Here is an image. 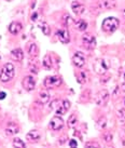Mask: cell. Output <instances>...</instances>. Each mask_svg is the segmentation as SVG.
<instances>
[{
  "instance_id": "cell-3",
  "label": "cell",
  "mask_w": 125,
  "mask_h": 148,
  "mask_svg": "<svg viewBox=\"0 0 125 148\" xmlns=\"http://www.w3.org/2000/svg\"><path fill=\"white\" fill-rule=\"evenodd\" d=\"M109 69V63L107 60L105 58H98L96 60L95 64H94V70H95L96 74L100 75V76H104L107 70Z\"/></svg>"
},
{
  "instance_id": "cell-30",
  "label": "cell",
  "mask_w": 125,
  "mask_h": 148,
  "mask_svg": "<svg viewBox=\"0 0 125 148\" xmlns=\"http://www.w3.org/2000/svg\"><path fill=\"white\" fill-rule=\"evenodd\" d=\"M106 125H107V120H106V118H100L99 120H98V122H97V127H98V129H105L106 127Z\"/></svg>"
},
{
  "instance_id": "cell-41",
  "label": "cell",
  "mask_w": 125,
  "mask_h": 148,
  "mask_svg": "<svg viewBox=\"0 0 125 148\" xmlns=\"http://www.w3.org/2000/svg\"><path fill=\"white\" fill-rule=\"evenodd\" d=\"M124 104H125V99H124Z\"/></svg>"
},
{
  "instance_id": "cell-12",
  "label": "cell",
  "mask_w": 125,
  "mask_h": 148,
  "mask_svg": "<svg viewBox=\"0 0 125 148\" xmlns=\"http://www.w3.org/2000/svg\"><path fill=\"white\" fill-rule=\"evenodd\" d=\"M18 132H20V127H18V125H17L16 123H14V122L8 123V125L5 127V134L8 136L15 135Z\"/></svg>"
},
{
  "instance_id": "cell-8",
  "label": "cell",
  "mask_w": 125,
  "mask_h": 148,
  "mask_svg": "<svg viewBox=\"0 0 125 148\" xmlns=\"http://www.w3.org/2000/svg\"><path fill=\"white\" fill-rule=\"evenodd\" d=\"M109 101V92L107 90H101L96 96V104L99 106H105Z\"/></svg>"
},
{
  "instance_id": "cell-14",
  "label": "cell",
  "mask_w": 125,
  "mask_h": 148,
  "mask_svg": "<svg viewBox=\"0 0 125 148\" xmlns=\"http://www.w3.org/2000/svg\"><path fill=\"white\" fill-rule=\"evenodd\" d=\"M10 55H11V58L13 61H16V62H21L22 60L24 58V53H23V50L17 48V49H13L11 52H10Z\"/></svg>"
},
{
  "instance_id": "cell-15",
  "label": "cell",
  "mask_w": 125,
  "mask_h": 148,
  "mask_svg": "<svg viewBox=\"0 0 125 148\" xmlns=\"http://www.w3.org/2000/svg\"><path fill=\"white\" fill-rule=\"evenodd\" d=\"M71 10H72V12L75 13V14H77V15H81V14L84 12L85 7H84L82 3L78 2V1H73V2L71 3Z\"/></svg>"
},
{
  "instance_id": "cell-33",
  "label": "cell",
  "mask_w": 125,
  "mask_h": 148,
  "mask_svg": "<svg viewBox=\"0 0 125 148\" xmlns=\"http://www.w3.org/2000/svg\"><path fill=\"white\" fill-rule=\"evenodd\" d=\"M59 104H60V103H59L58 99H54V101L50 104V108H51V109H56V108L58 107Z\"/></svg>"
},
{
  "instance_id": "cell-24",
  "label": "cell",
  "mask_w": 125,
  "mask_h": 148,
  "mask_svg": "<svg viewBox=\"0 0 125 148\" xmlns=\"http://www.w3.org/2000/svg\"><path fill=\"white\" fill-rule=\"evenodd\" d=\"M13 147L14 148H26V144L18 137H15L13 140Z\"/></svg>"
},
{
  "instance_id": "cell-42",
  "label": "cell",
  "mask_w": 125,
  "mask_h": 148,
  "mask_svg": "<svg viewBox=\"0 0 125 148\" xmlns=\"http://www.w3.org/2000/svg\"><path fill=\"white\" fill-rule=\"evenodd\" d=\"M111 148H112V147H111Z\"/></svg>"
},
{
  "instance_id": "cell-21",
  "label": "cell",
  "mask_w": 125,
  "mask_h": 148,
  "mask_svg": "<svg viewBox=\"0 0 125 148\" xmlns=\"http://www.w3.org/2000/svg\"><path fill=\"white\" fill-rule=\"evenodd\" d=\"M75 25L80 32H85L86 28H88V23L84 21V20H79V21H77L75 23Z\"/></svg>"
},
{
  "instance_id": "cell-17",
  "label": "cell",
  "mask_w": 125,
  "mask_h": 148,
  "mask_svg": "<svg viewBox=\"0 0 125 148\" xmlns=\"http://www.w3.org/2000/svg\"><path fill=\"white\" fill-rule=\"evenodd\" d=\"M40 136H41V134H40V132L38 131V130H31V131L27 133L26 138L30 140V142H37V140H39Z\"/></svg>"
},
{
  "instance_id": "cell-23",
  "label": "cell",
  "mask_w": 125,
  "mask_h": 148,
  "mask_svg": "<svg viewBox=\"0 0 125 148\" xmlns=\"http://www.w3.org/2000/svg\"><path fill=\"white\" fill-rule=\"evenodd\" d=\"M77 80L80 84H84V83L88 81V75L85 71H81L79 74L77 75Z\"/></svg>"
},
{
  "instance_id": "cell-38",
  "label": "cell",
  "mask_w": 125,
  "mask_h": 148,
  "mask_svg": "<svg viewBox=\"0 0 125 148\" xmlns=\"http://www.w3.org/2000/svg\"><path fill=\"white\" fill-rule=\"evenodd\" d=\"M118 90H119V88L117 86V88H115V90H114V93H113V95H114V96L118 94Z\"/></svg>"
},
{
  "instance_id": "cell-10",
  "label": "cell",
  "mask_w": 125,
  "mask_h": 148,
  "mask_svg": "<svg viewBox=\"0 0 125 148\" xmlns=\"http://www.w3.org/2000/svg\"><path fill=\"white\" fill-rule=\"evenodd\" d=\"M56 35H57L59 41L62 43H69V41H70V35H69V32L67 28L58 29Z\"/></svg>"
},
{
  "instance_id": "cell-9",
  "label": "cell",
  "mask_w": 125,
  "mask_h": 148,
  "mask_svg": "<svg viewBox=\"0 0 125 148\" xmlns=\"http://www.w3.org/2000/svg\"><path fill=\"white\" fill-rule=\"evenodd\" d=\"M69 108H70V102L68 99H64V101H62V103L58 105V107L55 109V112H56L57 116H62L66 114Z\"/></svg>"
},
{
  "instance_id": "cell-27",
  "label": "cell",
  "mask_w": 125,
  "mask_h": 148,
  "mask_svg": "<svg viewBox=\"0 0 125 148\" xmlns=\"http://www.w3.org/2000/svg\"><path fill=\"white\" fill-rule=\"evenodd\" d=\"M29 70L33 73V74H38L39 71V68H38V63L37 61H33V62L29 63Z\"/></svg>"
},
{
  "instance_id": "cell-6",
  "label": "cell",
  "mask_w": 125,
  "mask_h": 148,
  "mask_svg": "<svg viewBox=\"0 0 125 148\" xmlns=\"http://www.w3.org/2000/svg\"><path fill=\"white\" fill-rule=\"evenodd\" d=\"M72 63L75 67L78 68H82L84 65H85V55L84 53L80 52V51H77L73 56H72Z\"/></svg>"
},
{
  "instance_id": "cell-5",
  "label": "cell",
  "mask_w": 125,
  "mask_h": 148,
  "mask_svg": "<svg viewBox=\"0 0 125 148\" xmlns=\"http://www.w3.org/2000/svg\"><path fill=\"white\" fill-rule=\"evenodd\" d=\"M49 127L53 131H59V130H62V127H64V120H62L60 116H55L50 121Z\"/></svg>"
},
{
  "instance_id": "cell-7",
  "label": "cell",
  "mask_w": 125,
  "mask_h": 148,
  "mask_svg": "<svg viewBox=\"0 0 125 148\" xmlns=\"http://www.w3.org/2000/svg\"><path fill=\"white\" fill-rule=\"evenodd\" d=\"M22 84H23V88L26 91L30 92V91L35 90V88H36V80H35L33 76H26L25 78L23 79Z\"/></svg>"
},
{
  "instance_id": "cell-18",
  "label": "cell",
  "mask_w": 125,
  "mask_h": 148,
  "mask_svg": "<svg viewBox=\"0 0 125 148\" xmlns=\"http://www.w3.org/2000/svg\"><path fill=\"white\" fill-rule=\"evenodd\" d=\"M28 54H29L31 58H37L38 54H39V50L36 43H30L29 49H28Z\"/></svg>"
},
{
  "instance_id": "cell-11",
  "label": "cell",
  "mask_w": 125,
  "mask_h": 148,
  "mask_svg": "<svg viewBox=\"0 0 125 148\" xmlns=\"http://www.w3.org/2000/svg\"><path fill=\"white\" fill-rule=\"evenodd\" d=\"M82 42H83V45L86 48H88V49H93L96 45L95 38L91 34H84L83 37H82Z\"/></svg>"
},
{
  "instance_id": "cell-22",
  "label": "cell",
  "mask_w": 125,
  "mask_h": 148,
  "mask_svg": "<svg viewBox=\"0 0 125 148\" xmlns=\"http://www.w3.org/2000/svg\"><path fill=\"white\" fill-rule=\"evenodd\" d=\"M39 27L41 28L42 33L44 34L46 36H49V35L51 34V28L46 22H41V23H39Z\"/></svg>"
},
{
  "instance_id": "cell-37",
  "label": "cell",
  "mask_w": 125,
  "mask_h": 148,
  "mask_svg": "<svg viewBox=\"0 0 125 148\" xmlns=\"http://www.w3.org/2000/svg\"><path fill=\"white\" fill-rule=\"evenodd\" d=\"M121 89H122V92H124V93H125V82H123V83H122Z\"/></svg>"
},
{
  "instance_id": "cell-13",
  "label": "cell",
  "mask_w": 125,
  "mask_h": 148,
  "mask_svg": "<svg viewBox=\"0 0 125 148\" xmlns=\"http://www.w3.org/2000/svg\"><path fill=\"white\" fill-rule=\"evenodd\" d=\"M22 29H23V25L21 22H12L9 25V32L12 35H17L20 32H22Z\"/></svg>"
},
{
  "instance_id": "cell-31",
  "label": "cell",
  "mask_w": 125,
  "mask_h": 148,
  "mask_svg": "<svg viewBox=\"0 0 125 148\" xmlns=\"http://www.w3.org/2000/svg\"><path fill=\"white\" fill-rule=\"evenodd\" d=\"M84 148H100L99 144L98 143H96V142H88L85 144Z\"/></svg>"
},
{
  "instance_id": "cell-28",
  "label": "cell",
  "mask_w": 125,
  "mask_h": 148,
  "mask_svg": "<svg viewBox=\"0 0 125 148\" xmlns=\"http://www.w3.org/2000/svg\"><path fill=\"white\" fill-rule=\"evenodd\" d=\"M77 117H75V115H71L70 117H69V119H68V127H75V124H77Z\"/></svg>"
},
{
  "instance_id": "cell-32",
  "label": "cell",
  "mask_w": 125,
  "mask_h": 148,
  "mask_svg": "<svg viewBox=\"0 0 125 148\" xmlns=\"http://www.w3.org/2000/svg\"><path fill=\"white\" fill-rule=\"evenodd\" d=\"M103 138H104L105 142H107V143H110L111 140H112V135H111V133H106V134H104V136H103Z\"/></svg>"
},
{
  "instance_id": "cell-2",
  "label": "cell",
  "mask_w": 125,
  "mask_h": 148,
  "mask_svg": "<svg viewBox=\"0 0 125 148\" xmlns=\"http://www.w3.org/2000/svg\"><path fill=\"white\" fill-rule=\"evenodd\" d=\"M119 26H120V21L118 20L117 17H112V16L105 18L104 22H103V25H101L103 30L108 32V33L115 32L119 28Z\"/></svg>"
},
{
  "instance_id": "cell-16",
  "label": "cell",
  "mask_w": 125,
  "mask_h": 148,
  "mask_svg": "<svg viewBox=\"0 0 125 148\" xmlns=\"http://www.w3.org/2000/svg\"><path fill=\"white\" fill-rule=\"evenodd\" d=\"M49 102H50V93L48 91H41L39 93V96H38V103L44 105Z\"/></svg>"
},
{
  "instance_id": "cell-40",
  "label": "cell",
  "mask_w": 125,
  "mask_h": 148,
  "mask_svg": "<svg viewBox=\"0 0 125 148\" xmlns=\"http://www.w3.org/2000/svg\"><path fill=\"white\" fill-rule=\"evenodd\" d=\"M7 1H12V0H7Z\"/></svg>"
},
{
  "instance_id": "cell-1",
  "label": "cell",
  "mask_w": 125,
  "mask_h": 148,
  "mask_svg": "<svg viewBox=\"0 0 125 148\" xmlns=\"http://www.w3.org/2000/svg\"><path fill=\"white\" fill-rule=\"evenodd\" d=\"M14 65L12 63H7L4 64V66L1 69V73H0V80L2 82H8L11 79L14 77Z\"/></svg>"
},
{
  "instance_id": "cell-34",
  "label": "cell",
  "mask_w": 125,
  "mask_h": 148,
  "mask_svg": "<svg viewBox=\"0 0 125 148\" xmlns=\"http://www.w3.org/2000/svg\"><path fill=\"white\" fill-rule=\"evenodd\" d=\"M69 146H70V148H77V146H78V144H77V140H70V142H69Z\"/></svg>"
},
{
  "instance_id": "cell-19",
  "label": "cell",
  "mask_w": 125,
  "mask_h": 148,
  "mask_svg": "<svg viewBox=\"0 0 125 148\" xmlns=\"http://www.w3.org/2000/svg\"><path fill=\"white\" fill-rule=\"evenodd\" d=\"M42 65H43V67H44V69H46V70L52 69L53 63H52V58H51L50 55H46V56H44L43 62H42Z\"/></svg>"
},
{
  "instance_id": "cell-39",
  "label": "cell",
  "mask_w": 125,
  "mask_h": 148,
  "mask_svg": "<svg viewBox=\"0 0 125 148\" xmlns=\"http://www.w3.org/2000/svg\"><path fill=\"white\" fill-rule=\"evenodd\" d=\"M123 78H124V80H125V73H124V75H123Z\"/></svg>"
},
{
  "instance_id": "cell-35",
  "label": "cell",
  "mask_w": 125,
  "mask_h": 148,
  "mask_svg": "<svg viewBox=\"0 0 125 148\" xmlns=\"http://www.w3.org/2000/svg\"><path fill=\"white\" fill-rule=\"evenodd\" d=\"M37 18H38V13L37 12L33 13V15H31V21H33V22H36V21H37Z\"/></svg>"
},
{
  "instance_id": "cell-4",
  "label": "cell",
  "mask_w": 125,
  "mask_h": 148,
  "mask_svg": "<svg viewBox=\"0 0 125 148\" xmlns=\"http://www.w3.org/2000/svg\"><path fill=\"white\" fill-rule=\"evenodd\" d=\"M43 84L46 89H54V88H57L62 84V78L59 76H48L46 77L44 81H43Z\"/></svg>"
},
{
  "instance_id": "cell-36",
  "label": "cell",
  "mask_w": 125,
  "mask_h": 148,
  "mask_svg": "<svg viewBox=\"0 0 125 148\" xmlns=\"http://www.w3.org/2000/svg\"><path fill=\"white\" fill-rule=\"evenodd\" d=\"M5 96H7L5 92H0V101H2V99H5Z\"/></svg>"
},
{
  "instance_id": "cell-26",
  "label": "cell",
  "mask_w": 125,
  "mask_h": 148,
  "mask_svg": "<svg viewBox=\"0 0 125 148\" xmlns=\"http://www.w3.org/2000/svg\"><path fill=\"white\" fill-rule=\"evenodd\" d=\"M117 116L119 120L124 122L125 121V108H119L117 110Z\"/></svg>"
},
{
  "instance_id": "cell-25",
  "label": "cell",
  "mask_w": 125,
  "mask_h": 148,
  "mask_svg": "<svg viewBox=\"0 0 125 148\" xmlns=\"http://www.w3.org/2000/svg\"><path fill=\"white\" fill-rule=\"evenodd\" d=\"M75 23V20H73V18H72L69 14H66V15L64 16V25H65L66 27H68V26H71V25H73Z\"/></svg>"
},
{
  "instance_id": "cell-20",
  "label": "cell",
  "mask_w": 125,
  "mask_h": 148,
  "mask_svg": "<svg viewBox=\"0 0 125 148\" xmlns=\"http://www.w3.org/2000/svg\"><path fill=\"white\" fill-rule=\"evenodd\" d=\"M101 4L105 9H113L117 4V0H101Z\"/></svg>"
},
{
  "instance_id": "cell-29",
  "label": "cell",
  "mask_w": 125,
  "mask_h": 148,
  "mask_svg": "<svg viewBox=\"0 0 125 148\" xmlns=\"http://www.w3.org/2000/svg\"><path fill=\"white\" fill-rule=\"evenodd\" d=\"M120 138H121L122 145L125 146V124L122 125L121 129H120Z\"/></svg>"
}]
</instances>
